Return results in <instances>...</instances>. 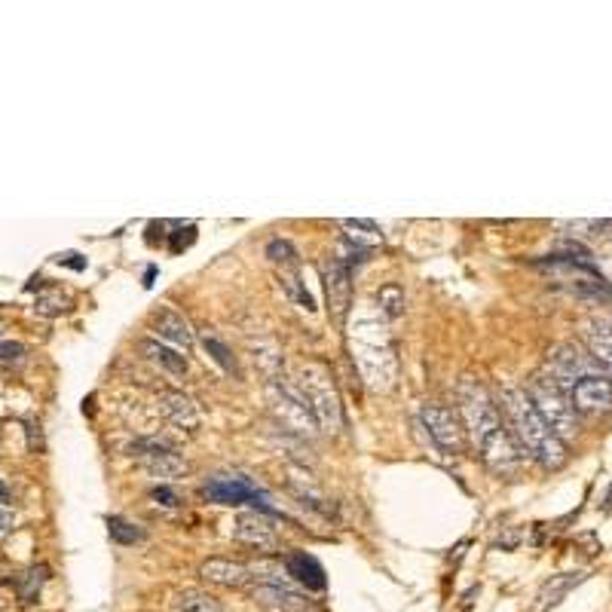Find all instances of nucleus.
I'll return each mask as SVG.
<instances>
[{
	"mask_svg": "<svg viewBox=\"0 0 612 612\" xmlns=\"http://www.w3.org/2000/svg\"><path fill=\"white\" fill-rule=\"evenodd\" d=\"M132 456L147 469V475L153 478H178L187 472V459L178 456L166 441L157 438H141L132 444Z\"/></svg>",
	"mask_w": 612,
	"mask_h": 612,
	"instance_id": "obj_9",
	"label": "nucleus"
},
{
	"mask_svg": "<svg viewBox=\"0 0 612 612\" xmlns=\"http://www.w3.org/2000/svg\"><path fill=\"white\" fill-rule=\"evenodd\" d=\"M251 600L261 603L267 609H276V612H306L310 609V597L303 591H297L288 579L285 582H258L251 588Z\"/></svg>",
	"mask_w": 612,
	"mask_h": 612,
	"instance_id": "obj_10",
	"label": "nucleus"
},
{
	"mask_svg": "<svg viewBox=\"0 0 612 612\" xmlns=\"http://www.w3.org/2000/svg\"><path fill=\"white\" fill-rule=\"evenodd\" d=\"M233 539L248 545V548H258V551H276L279 539H276V530L270 524L267 515H258V512H245L236 518L233 524Z\"/></svg>",
	"mask_w": 612,
	"mask_h": 612,
	"instance_id": "obj_12",
	"label": "nucleus"
},
{
	"mask_svg": "<svg viewBox=\"0 0 612 612\" xmlns=\"http://www.w3.org/2000/svg\"><path fill=\"white\" fill-rule=\"evenodd\" d=\"M150 499H157V505H166V508H175V505H181V496L172 490V487H166V484H160V487H153L150 490Z\"/></svg>",
	"mask_w": 612,
	"mask_h": 612,
	"instance_id": "obj_33",
	"label": "nucleus"
},
{
	"mask_svg": "<svg viewBox=\"0 0 612 612\" xmlns=\"http://www.w3.org/2000/svg\"><path fill=\"white\" fill-rule=\"evenodd\" d=\"M199 576L206 579L209 585H218V588H242L251 582V573L245 564L239 560H227V557H209L199 564Z\"/></svg>",
	"mask_w": 612,
	"mask_h": 612,
	"instance_id": "obj_17",
	"label": "nucleus"
},
{
	"mask_svg": "<svg viewBox=\"0 0 612 612\" xmlns=\"http://www.w3.org/2000/svg\"><path fill=\"white\" fill-rule=\"evenodd\" d=\"M282 288L300 303V306H306V310H316V300H313V294L306 291L303 285H300V279H297V273H291V270H282Z\"/></svg>",
	"mask_w": 612,
	"mask_h": 612,
	"instance_id": "obj_29",
	"label": "nucleus"
},
{
	"mask_svg": "<svg viewBox=\"0 0 612 612\" xmlns=\"http://www.w3.org/2000/svg\"><path fill=\"white\" fill-rule=\"evenodd\" d=\"M150 328L157 331L160 340H169V343H175L178 349H190V346H193V331H190L187 319L178 316L175 310H169V306H163V310L153 313Z\"/></svg>",
	"mask_w": 612,
	"mask_h": 612,
	"instance_id": "obj_20",
	"label": "nucleus"
},
{
	"mask_svg": "<svg viewBox=\"0 0 612 612\" xmlns=\"http://www.w3.org/2000/svg\"><path fill=\"white\" fill-rule=\"evenodd\" d=\"M300 389L310 398V407L328 432H337L343 426V411H340V395L334 389L331 374L322 365H303L300 368Z\"/></svg>",
	"mask_w": 612,
	"mask_h": 612,
	"instance_id": "obj_5",
	"label": "nucleus"
},
{
	"mask_svg": "<svg viewBox=\"0 0 612 612\" xmlns=\"http://www.w3.org/2000/svg\"><path fill=\"white\" fill-rule=\"evenodd\" d=\"M108 536L117 542V545H135L144 539V530L126 518H108Z\"/></svg>",
	"mask_w": 612,
	"mask_h": 612,
	"instance_id": "obj_26",
	"label": "nucleus"
},
{
	"mask_svg": "<svg viewBox=\"0 0 612 612\" xmlns=\"http://www.w3.org/2000/svg\"><path fill=\"white\" fill-rule=\"evenodd\" d=\"M138 352L150 365H157L160 371H166L169 377H178V380L187 377V359H184V355H178L175 349L163 346L160 340H138Z\"/></svg>",
	"mask_w": 612,
	"mask_h": 612,
	"instance_id": "obj_21",
	"label": "nucleus"
},
{
	"mask_svg": "<svg viewBox=\"0 0 612 612\" xmlns=\"http://www.w3.org/2000/svg\"><path fill=\"white\" fill-rule=\"evenodd\" d=\"M13 524H16V512H13V505L0 502V539H4V536L13 530Z\"/></svg>",
	"mask_w": 612,
	"mask_h": 612,
	"instance_id": "obj_34",
	"label": "nucleus"
},
{
	"mask_svg": "<svg viewBox=\"0 0 612 612\" xmlns=\"http://www.w3.org/2000/svg\"><path fill=\"white\" fill-rule=\"evenodd\" d=\"M585 579H588V573H557V576L545 579L542 588L536 591V600H533V609H530V612H548V609H554L560 600H564L573 588H579Z\"/></svg>",
	"mask_w": 612,
	"mask_h": 612,
	"instance_id": "obj_19",
	"label": "nucleus"
},
{
	"mask_svg": "<svg viewBox=\"0 0 612 612\" xmlns=\"http://www.w3.org/2000/svg\"><path fill=\"white\" fill-rule=\"evenodd\" d=\"M202 346H206V352L212 355V359H215V362H218V365H221L227 374H239L236 359H233V352H230V349H227V346H224V343H221L215 334H209V331L202 334Z\"/></svg>",
	"mask_w": 612,
	"mask_h": 612,
	"instance_id": "obj_27",
	"label": "nucleus"
},
{
	"mask_svg": "<svg viewBox=\"0 0 612 612\" xmlns=\"http://www.w3.org/2000/svg\"><path fill=\"white\" fill-rule=\"evenodd\" d=\"M420 420L426 426V432L432 435V441L447 450V453H459L466 444V426H463V417L459 411H453L450 404H441V401H426L420 407Z\"/></svg>",
	"mask_w": 612,
	"mask_h": 612,
	"instance_id": "obj_6",
	"label": "nucleus"
},
{
	"mask_svg": "<svg viewBox=\"0 0 612 612\" xmlns=\"http://www.w3.org/2000/svg\"><path fill=\"white\" fill-rule=\"evenodd\" d=\"M199 493H202V499L218 502V505H245V502H251V505H258L261 512L273 515V508L267 505V493L245 475H218L209 484H202Z\"/></svg>",
	"mask_w": 612,
	"mask_h": 612,
	"instance_id": "obj_7",
	"label": "nucleus"
},
{
	"mask_svg": "<svg viewBox=\"0 0 612 612\" xmlns=\"http://www.w3.org/2000/svg\"><path fill=\"white\" fill-rule=\"evenodd\" d=\"M157 411L178 429L193 432L199 429V407L190 395L184 392H160L157 395Z\"/></svg>",
	"mask_w": 612,
	"mask_h": 612,
	"instance_id": "obj_16",
	"label": "nucleus"
},
{
	"mask_svg": "<svg viewBox=\"0 0 612 612\" xmlns=\"http://www.w3.org/2000/svg\"><path fill=\"white\" fill-rule=\"evenodd\" d=\"M193 239H196V227H187V230H178L175 236H172V251L178 254V251H184L187 245H193Z\"/></svg>",
	"mask_w": 612,
	"mask_h": 612,
	"instance_id": "obj_35",
	"label": "nucleus"
},
{
	"mask_svg": "<svg viewBox=\"0 0 612 612\" xmlns=\"http://www.w3.org/2000/svg\"><path fill=\"white\" fill-rule=\"evenodd\" d=\"M172 612H224L221 600L212 597L209 591L199 588H184L172 597Z\"/></svg>",
	"mask_w": 612,
	"mask_h": 612,
	"instance_id": "obj_22",
	"label": "nucleus"
},
{
	"mask_svg": "<svg viewBox=\"0 0 612 612\" xmlns=\"http://www.w3.org/2000/svg\"><path fill=\"white\" fill-rule=\"evenodd\" d=\"M71 306V300L62 294V291H49V294H43L40 300H37V310L43 313V316H56V313H65Z\"/></svg>",
	"mask_w": 612,
	"mask_h": 612,
	"instance_id": "obj_31",
	"label": "nucleus"
},
{
	"mask_svg": "<svg viewBox=\"0 0 612 612\" xmlns=\"http://www.w3.org/2000/svg\"><path fill=\"white\" fill-rule=\"evenodd\" d=\"M46 567H31L28 573H22L19 576V585H16V591H19V600L22 603H34L37 597H40V588H43V582H46Z\"/></svg>",
	"mask_w": 612,
	"mask_h": 612,
	"instance_id": "obj_25",
	"label": "nucleus"
},
{
	"mask_svg": "<svg viewBox=\"0 0 612 612\" xmlns=\"http://www.w3.org/2000/svg\"><path fill=\"white\" fill-rule=\"evenodd\" d=\"M499 404H502V414L508 420V429H512V438L518 441L521 450H527L536 463L548 472L560 469L567 463V447L560 441L548 426L545 420L536 414V407L527 395V389H518V386H505L502 395H499Z\"/></svg>",
	"mask_w": 612,
	"mask_h": 612,
	"instance_id": "obj_1",
	"label": "nucleus"
},
{
	"mask_svg": "<svg viewBox=\"0 0 612 612\" xmlns=\"http://www.w3.org/2000/svg\"><path fill=\"white\" fill-rule=\"evenodd\" d=\"M4 496H7V490H4V484H0V502H4Z\"/></svg>",
	"mask_w": 612,
	"mask_h": 612,
	"instance_id": "obj_36",
	"label": "nucleus"
},
{
	"mask_svg": "<svg viewBox=\"0 0 612 612\" xmlns=\"http://www.w3.org/2000/svg\"><path fill=\"white\" fill-rule=\"evenodd\" d=\"M25 346L22 343H0V365L7 368H19L25 362Z\"/></svg>",
	"mask_w": 612,
	"mask_h": 612,
	"instance_id": "obj_32",
	"label": "nucleus"
},
{
	"mask_svg": "<svg viewBox=\"0 0 612 612\" xmlns=\"http://www.w3.org/2000/svg\"><path fill=\"white\" fill-rule=\"evenodd\" d=\"M404 288L401 285H395V282H389V285H383L380 291H377V303L383 306V313L386 316H401L404 313Z\"/></svg>",
	"mask_w": 612,
	"mask_h": 612,
	"instance_id": "obj_28",
	"label": "nucleus"
},
{
	"mask_svg": "<svg viewBox=\"0 0 612 612\" xmlns=\"http://www.w3.org/2000/svg\"><path fill=\"white\" fill-rule=\"evenodd\" d=\"M585 343L591 349V359L612 374V319L606 316H594L585 322Z\"/></svg>",
	"mask_w": 612,
	"mask_h": 612,
	"instance_id": "obj_18",
	"label": "nucleus"
},
{
	"mask_svg": "<svg viewBox=\"0 0 612 612\" xmlns=\"http://www.w3.org/2000/svg\"><path fill=\"white\" fill-rule=\"evenodd\" d=\"M481 456L499 478H508V475H515L521 469V447H518V441L512 438V432H508V429L499 432L490 444H484Z\"/></svg>",
	"mask_w": 612,
	"mask_h": 612,
	"instance_id": "obj_13",
	"label": "nucleus"
},
{
	"mask_svg": "<svg viewBox=\"0 0 612 612\" xmlns=\"http://www.w3.org/2000/svg\"><path fill=\"white\" fill-rule=\"evenodd\" d=\"M282 567H285V576H288L291 582H297L300 588H306V591H325V588H328L325 570H322V564H319L313 554H306V551H288L285 560H282Z\"/></svg>",
	"mask_w": 612,
	"mask_h": 612,
	"instance_id": "obj_14",
	"label": "nucleus"
},
{
	"mask_svg": "<svg viewBox=\"0 0 612 612\" xmlns=\"http://www.w3.org/2000/svg\"><path fill=\"white\" fill-rule=\"evenodd\" d=\"M527 395L536 407V414L545 420V426L560 438V441H573L579 435V420H576V407L564 386L554 383L548 374L533 377L527 386Z\"/></svg>",
	"mask_w": 612,
	"mask_h": 612,
	"instance_id": "obj_2",
	"label": "nucleus"
},
{
	"mask_svg": "<svg viewBox=\"0 0 612 612\" xmlns=\"http://www.w3.org/2000/svg\"><path fill=\"white\" fill-rule=\"evenodd\" d=\"M459 417H463V426L469 429L478 450L484 444H490L499 432H505L499 407L493 404L487 389L472 377H466L463 383H459Z\"/></svg>",
	"mask_w": 612,
	"mask_h": 612,
	"instance_id": "obj_3",
	"label": "nucleus"
},
{
	"mask_svg": "<svg viewBox=\"0 0 612 612\" xmlns=\"http://www.w3.org/2000/svg\"><path fill=\"white\" fill-rule=\"evenodd\" d=\"M251 349H254V362H258L273 380L279 377V368H282V352H279V346L273 343V340H258V346L251 343Z\"/></svg>",
	"mask_w": 612,
	"mask_h": 612,
	"instance_id": "obj_23",
	"label": "nucleus"
},
{
	"mask_svg": "<svg viewBox=\"0 0 612 612\" xmlns=\"http://www.w3.org/2000/svg\"><path fill=\"white\" fill-rule=\"evenodd\" d=\"M570 401L576 411L582 414H606L612 407V380L603 374H591L582 377L573 389H570Z\"/></svg>",
	"mask_w": 612,
	"mask_h": 612,
	"instance_id": "obj_11",
	"label": "nucleus"
},
{
	"mask_svg": "<svg viewBox=\"0 0 612 612\" xmlns=\"http://www.w3.org/2000/svg\"><path fill=\"white\" fill-rule=\"evenodd\" d=\"M267 258H270L273 264H282V270H285V267H297V254H294L291 242H285V239H273V242L267 245Z\"/></svg>",
	"mask_w": 612,
	"mask_h": 612,
	"instance_id": "obj_30",
	"label": "nucleus"
},
{
	"mask_svg": "<svg viewBox=\"0 0 612 612\" xmlns=\"http://www.w3.org/2000/svg\"><path fill=\"white\" fill-rule=\"evenodd\" d=\"M343 230H349V239L355 242V245H377V242H383V230L374 224V221H343Z\"/></svg>",
	"mask_w": 612,
	"mask_h": 612,
	"instance_id": "obj_24",
	"label": "nucleus"
},
{
	"mask_svg": "<svg viewBox=\"0 0 612 612\" xmlns=\"http://www.w3.org/2000/svg\"><path fill=\"white\" fill-rule=\"evenodd\" d=\"M270 404H273V414L279 417V423L297 435H316L319 420L310 407V398L303 395L300 383H291L285 377H276L270 383Z\"/></svg>",
	"mask_w": 612,
	"mask_h": 612,
	"instance_id": "obj_4",
	"label": "nucleus"
},
{
	"mask_svg": "<svg viewBox=\"0 0 612 612\" xmlns=\"http://www.w3.org/2000/svg\"><path fill=\"white\" fill-rule=\"evenodd\" d=\"M600 374V365L576 343H560L548 352V377L564 389H573L582 377Z\"/></svg>",
	"mask_w": 612,
	"mask_h": 612,
	"instance_id": "obj_8",
	"label": "nucleus"
},
{
	"mask_svg": "<svg viewBox=\"0 0 612 612\" xmlns=\"http://www.w3.org/2000/svg\"><path fill=\"white\" fill-rule=\"evenodd\" d=\"M325 291H328V303L331 313L337 319H346L349 313V297H352V270L343 258H334L325 267Z\"/></svg>",
	"mask_w": 612,
	"mask_h": 612,
	"instance_id": "obj_15",
	"label": "nucleus"
}]
</instances>
